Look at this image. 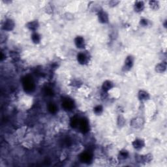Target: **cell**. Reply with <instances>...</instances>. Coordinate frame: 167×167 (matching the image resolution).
Returning a JSON list of instances; mask_svg holds the SVG:
<instances>
[{
  "instance_id": "6da1fadb",
  "label": "cell",
  "mask_w": 167,
  "mask_h": 167,
  "mask_svg": "<svg viewBox=\"0 0 167 167\" xmlns=\"http://www.w3.org/2000/svg\"><path fill=\"white\" fill-rule=\"evenodd\" d=\"M78 128H79L80 131H82V133H88L89 131V122L88 119L86 118L80 119Z\"/></svg>"
},
{
  "instance_id": "7a4b0ae2",
  "label": "cell",
  "mask_w": 167,
  "mask_h": 167,
  "mask_svg": "<svg viewBox=\"0 0 167 167\" xmlns=\"http://www.w3.org/2000/svg\"><path fill=\"white\" fill-rule=\"evenodd\" d=\"M23 85L24 89H26L27 91H32V90H33L35 88V84L33 80L28 76L26 77V78L24 79Z\"/></svg>"
},
{
  "instance_id": "3957f363",
  "label": "cell",
  "mask_w": 167,
  "mask_h": 167,
  "mask_svg": "<svg viewBox=\"0 0 167 167\" xmlns=\"http://www.w3.org/2000/svg\"><path fill=\"white\" fill-rule=\"evenodd\" d=\"M15 26V23L11 18L6 19L5 21L3 22V26H2V28L4 31H11L14 28Z\"/></svg>"
},
{
  "instance_id": "277c9868",
  "label": "cell",
  "mask_w": 167,
  "mask_h": 167,
  "mask_svg": "<svg viewBox=\"0 0 167 167\" xmlns=\"http://www.w3.org/2000/svg\"><path fill=\"white\" fill-rule=\"evenodd\" d=\"M77 61L81 65L86 64L89 61L88 55L86 54L85 52H80L77 55Z\"/></svg>"
},
{
  "instance_id": "5b68a950",
  "label": "cell",
  "mask_w": 167,
  "mask_h": 167,
  "mask_svg": "<svg viewBox=\"0 0 167 167\" xmlns=\"http://www.w3.org/2000/svg\"><path fill=\"white\" fill-rule=\"evenodd\" d=\"M92 154L90 151H87L85 152H83L80 156V159L82 163H89L92 160Z\"/></svg>"
},
{
  "instance_id": "8992f818",
  "label": "cell",
  "mask_w": 167,
  "mask_h": 167,
  "mask_svg": "<svg viewBox=\"0 0 167 167\" xmlns=\"http://www.w3.org/2000/svg\"><path fill=\"white\" fill-rule=\"evenodd\" d=\"M134 65V58L132 56H128L127 57L124 63V69L125 71L131 70Z\"/></svg>"
},
{
  "instance_id": "52a82bcc",
  "label": "cell",
  "mask_w": 167,
  "mask_h": 167,
  "mask_svg": "<svg viewBox=\"0 0 167 167\" xmlns=\"http://www.w3.org/2000/svg\"><path fill=\"white\" fill-rule=\"evenodd\" d=\"M74 44L79 49H83L86 46V43L84 38L82 36H77L74 39Z\"/></svg>"
},
{
  "instance_id": "ba28073f",
  "label": "cell",
  "mask_w": 167,
  "mask_h": 167,
  "mask_svg": "<svg viewBox=\"0 0 167 167\" xmlns=\"http://www.w3.org/2000/svg\"><path fill=\"white\" fill-rule=\"evenodd\" d=\"M132 145H133V148L136 149V150H140V149H142L145 146V142H144V141L142 139L137 138L133 142Z\"/></svg>"
},
{
  "instance_id": "9c48e42d",
  "label": "cell",
  "mask_w": 167,
  "mask_h": 167,
  "mask_svg": "<svg viewBox=\"0 0 167 167\" xmlns=\"http://www.w3.org/2000/svg\"><path fill=\"white\" fill-rule=\"evenodd\" d=\"M62 107L65 110H71L74 108V103L71 99H66L62 102Z\"/></svg>"
},
{
  "instance_id": "30bf717a",
  "label": "cell",
  "mask_w": 167,
  "mask_h": 167,
  "mask_svg": "<svg viewBox=\"0 0 167 167\" xmlns=\"http://www.w3.org/2000/svg\"><path fill=\"white\" fill-rule=\"evenodd\" d=\"M99 21L102 24H106L108 22V15L105 11H100L98 12Z\"/></svg>"
},
{
  "instance_id": "8fae6325",
  "label": "cell",
  "mask_w": 167,
  "mask_h": 167,
  "mask_svg": "<svg viewBox=\"0 0 167 167\" xmlns=\"http://www.w3.org/2000/svg\"><path fill=\"white\" fill-rule=\"evenodd\" d=\"M39 26V22H37V20L30 21L26 24V27H27V28L33 32H36L37 29H38Z\"/></svg>"
},
{
  "instance_id": "7c38bea8",
  "label": "cell",
  "mask_w": 167,
  "mask_h": 167,
  "mask_svg": "<svg viewBox=\"0 0 167 167\" xmlns=\"http://www.w3.org/2000/svg\"><path fill=\"white\" fill-rule=\"evenodd\" d=\"M138 98L141 101H146L149 100V95L144 90H140L138 93Z\"/></svg>"
},
{
  "instance_id": "4fadbf2b",
  "label": "cell",
  "mask_w": 167,
  "mask_h": 167,
  "mask_svg": "<svg viewBox=\"0 0 167 167\" xmlns=\"http://www.w3.org/2000/svg\"><path fill=\"white\" fill-rule=\"evenodd\" d=\"M114 87V84L110 80H106L103 82V85H102V89L104 92H108L112 89Z\"/></svg>"
},
{
  "instance_id": "5bb4252c",
  "label": "cell",
  "mask_w": 167,
  "mask_h": 167,
  "mask_svg": "<svg viewBox=\"0 0 167 167\" xmlns=\"http://www.w3.org/2000/svg\"><path fill=\"white\" fill-rule=\"evenodd\" d=\"M166 61H163L158 63L155 66V71L159 73H163L166 71Z\"/></svg>"
},
{
  "instance_id": "9a60e30c",
  "label": "cell",
  "mask_w": 167,
  "mask_h": 167,
  "mask_svg": "<svg viewBox=\"0 0 167 167\" xmlns=\"http://www.w3.org/2000/svg\"><path fill=\"white\" fill-rule=\"evenodd\" d=\"M144 3L143 1H138L135 2L134 5V11L136 12H141L142 11H143V10L144 9Z\"/></svg>"
},
{
  "instance_id": "2e32d148",
  "label": "cell",
  "mask_w": 167,
  "mask_h": 167,
  "mask_svg": "<svg viewBox=\"0 0 167 167\" xmlns=\"http://www.w3.org/2000/svg\"><path fill=\"white\" fill-rule=\"evenodd\" d=\"M129 156V153L128 151L125 150V149H122V150L119 151L118 154V159L121 161L125 160L127 159Z\"/></svg>"
},
{
  "instance_id": "e0dca14e",
  "label": "cell",
  "mask_w": 167,
  "mask_h": 167,
  "mask_svg": "<svg viewBox=\"0 0 167 167\" xmlns=\"http://www.w3.org/2000/svg\"><path fill=\"white\" fill-rule=\"evenodd\" d=\"M152 158H153L152 155L149 153L147 154V155H145L140 156V162H142V163H149V162H151L152 160Z\"/></svg>"
},
{
  "instance_id": "ac0fdd59",
  "label": "cell",
  "mask_w": 167,
  "mask_h": 167,
  "mask_svg": "<svg viewBox=\"0 0 167 167\" xmlns=\"http://www.w3.org/2000/svg\"><path fill=\"white\" fill-rule=\"evenodd\" d=\"M31 40L33 43L38 44L40 43V41H41V37L38 33H37V32H33L31 35Z\"/></svg>"
},
{
  "instance_id": "d6986e66",
  "label": "cell",
  "mask_w": 167,
  "mask_h": 167,
  "mask_svg": "<svg viewBox=\"0 0 167 167\" xmlns=\"http://www.w3.org/2000/svg\"><path fill=\"white\" fill-rule=\"evenodd\" d=\"M142 119L141 118H135L132 120L131 125L135 128L140 127L142 125Z\"/></svg>"
},
{
  "instance_id": "ffe728a7",
  "label": "cell",
  "mask_w": 167,
  "mask_h": 167,
  "mask_svg": "<svg viewBox=\"0 0 167 167\" xmlns=\"http://www.w3.org/2000/svg\"><path fill=\"white\" fill-rule=\"evenodd\" d=\"M48 110L51 114H56L58 111V107L56 105V104L50 103L48 105Z\"/></svg>"
},
{
  "instance_id": "44dd1931",
  "label": "cell",
  "mask_w": 167,
  "mask_h": 167,
  "mask_svg": "<svg viewBox=\"0 0 167 167\" xmlns=\"http://www.w3.org/2000/svg\"><path fill=\"white\" fill-rule=\"evenodd\" d=\"M79 121H80V119H78L77 117H73V118L71 119V127H73V128H78Z\"/></svg>"
},
{
  "instance_id": "7402d4cb",
  "label": "cell",
  "mask_w": 167,
  "mask_h": 167,
  "mask_svg": "<svg viewBox=\"0 0 167 167\" xmlns=\"http://www.w3.org/2000/svg\"><path fill=\"white\" fill-rule=\"evenodd\" d=\"M103 112V107L101 105H97L93 108V112L96 115H100Z\"/></svg>"
},
{
  "instance_id": "603a6c76",
  "label": "cell",
  "mask_w": 167,
  "mask_h": 167,
  "mask_svg": "<svg viewBox=\"0 0 167 167\" xmlns=\"http://www.w3.org/2000/svg\"><path fill=\"white\" fill-rule=\"evenodd\" d=\"M149 5L150 8L153 10H157L159 7V2L157 1H150L149 2Z\"/></svg>"
},
{
  "instance_id": "cb8c5ba5",
  "label": "cell",
  "mask_w": 167,
  "mask_h": 167,
  "mask_svg": "<svg viewBox=\"0 0 167 167\" xmlns=\"http://www.w3.org/2000/svg\"><path fill=\"white\" fill-rule=\"evenodd\" d=\"M149 24H150V22L148 20V19L146 18H142L140 19V24L141 26L142 27H148Z\"/></svg>"
},
{
  "instance_id": "d4e9b609",
  "label": "cell",
  "mask_w": 167,
  "mask_h": 167,
  "mask_svg": "<svg viewBox=\"0 0 167 167\" xmlns=\"http://www.w3.org/2000/svg\"><path fill=\"white\" fill-rule=\"evenodd\" d=\"M11 58L13 59H14L15 61L17 60V59H18V58H19L18 54L17 53V52H11Z\"/></svg>"
},
{
  "instance_id": "484cf974",
  "label": "cell",
  "mask_w": 167,
  "mask_h": 167,
  "mask_svg": "<svg viewBox=\"0 0 167 167\" xmlns=\"http://www.w3.org/2000/svg\"><path fill=\"white\" fill-rule=\"evenodd\" d=\"M119 3V1H110L109 2V4L110 5H112V6H116L117 4Z\"/></svg>"
}]
</instances>
